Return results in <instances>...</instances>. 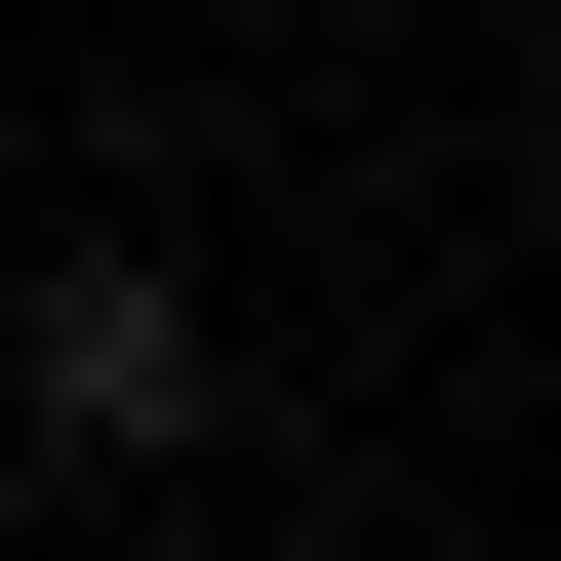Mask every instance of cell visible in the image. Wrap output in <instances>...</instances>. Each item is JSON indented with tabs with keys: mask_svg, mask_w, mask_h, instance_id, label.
<instances>
[{
	"mask_svg": "<svg viewBox=\"0 0 561 561\" xmlns=\"http://www.w3.org/2000/svg\"><path fill=\"white\" fill-rule=\"evenodd\" d=\"M0 442H41V481H201V442H241L201 241H41V280H0Z\"/></svg>",
	"mask_w": 561,
	"mask_h": 561,
	"instance_id": "cell-1",
	"label": "cell"
}]
</instances>
